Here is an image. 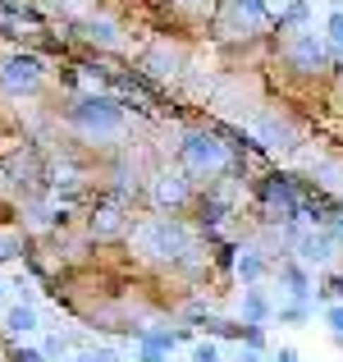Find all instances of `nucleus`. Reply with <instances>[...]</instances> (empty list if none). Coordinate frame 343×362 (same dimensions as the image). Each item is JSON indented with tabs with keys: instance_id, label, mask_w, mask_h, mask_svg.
I'll list each match as a JSON object with an SVG mask.
<instances>
[{
	"instance_id": "f257e3e1",
	"label": "nucleus",
	"mask_w": 343,
	"mask_h": 362,
	"mask_svg": "<svg viewBox=\"0 0 343 362\" xmlns=\"http://www.w3.org/2000/svg\"><path fill=\"white\" fill-rule=\"evenodd\" d=\"M133 243H138L142 257H156V262H183V252H197L188 230L169 216H151L133 230Z\"/></svg>"
},
{
	"instance_id": "f03ea898",
	"label": "nucleus",
	"mask_w": 343,
	"mask_h": 362,
	"mask_svg": "<svg viewBox=\"0 0 343 362\" xmlns=\"http://www.w3.org/2000/svg\"><path fill=\"white\" fill-rule=\"evenodd\" d=\"M275 23L270 5L265 0H220L215 5V33L220 37H243V42H252V37H261L265 28Z\"/></svg>"
},
{
	"instance_id": "7ed1b4c3",
	"label": "nucleus",
	"mask_w": 343,
	"mask_h": 362,
	"mask_svg": "<svg viewBox=\"0 0 343 362\" xmlns=\"http://www.w3.org/2000/svg\"><path fill=\"white\" fill-rule=\"evenodd\" d=\"M279 60L289 64L293 74H320L330 64V51H325V42H320L316 33L302 28V33H289L279 42Z\"/></svg>"
},
{
	"instance_id": "20e7f679",
	"label": "nucleus",
	"mask_w": 343,
	"mask_h": 362,
	"mask_svg": "<svg viewBox=\"0 0 343 362\" xmlns=\"http://www.w3.org/2000/svg\"><path fill=\"white\" fill-rule=\"evenodd\" d=\"M183 160L197 175H215L229 165V142H220L215 133H188L183 138Z\"/></svg>"
},
{
	"instance_id": "39448f33",
	"label": "nucleus",
	"mask_w": 343,
	"mask_h": 362,
	"mask_svg": "<svg viewBox=\"0 0 343 362\" xmlns=\"http://www.w3.org/2000/svg\"><path fill=\"white\" fill-rule=\"evenodd\" d=\"M261 202L270 221H298L302 216V197H298V179L289 175H270L261 184Z\"/></svg>"
},
{
	"instance_id": "423d86ee",
	"label": "nucleus",
	"mask_w": 343,
	"mask_h": 362,
	"mask_svg": "<svg viewBox=\"0 0 343 362\" xmlns=\"http://www.w3.org/2000/svg\"><path fill=\"white\" fill-rule=\"evenodd\" d=\"M73 119H78L88 133H114L124 124V110L114 106L110 97H83L78 106H73Z\"/></svg>"
},
{
	"instance_id": "0eeeda50",
	"label": "nucleus",
	"mask_w": 343,
	"mask_h": 362,
	"mask_svg": "<svg viewBox=\"0 0 343 362\" xmlns=\"http://www.w3.org/2000/svg\"><path fill=\"white\" fill-rule=\"evenodd\" d=\"M293 247H298L302 266H325L339 243L330 239V230H307V234H293Z\"/></svg>"
},
{
	"instance_id": "6e6552de",
	"label": "nucleus",
	"mask_w": 343,
	"mask_h": 362,
	"mask_svg": "<svg viewBox=\"0 0 343 362\" xmlns=\"http://www.w3.org/2000/svg\"><path fill=\"white\" fill-rule=\"evenodd\" d=\"M188 193H193V184H188V175H179V170H165V175H156V184H151L156 206H183Z\"/></svg>"
},
{
	"instance_id": "1a4fd4ad",
	"label": "nucleus",
	"mask_w": 343,
	"mask_h": 362,
	"mask_svg": "<svg viewBox=\"0 0 343 362\" xmlns=\"http://www.w3.org/2000/svg\"><path fill=\"white\" fill-rule=\"evenodd\" d=\"M0 78H5L9 92H32L37 83H42V64H37L32 55H14V60L5 64V74H0Z\"/></svg>"
},
{
	"instance_id": "9d476101",
	"label": "nucleus",
	"mask_w": 343,
	"mask_h": 362,
	"mask_svg": "<svg viewBox=\"0 0 343 362\" xmlns=\"http://www.w3.org/2000/svg\"><path fill=\"white\" fill-rule=\"evenodd\" d=\"M256 133H261L265 147H298V129H293L284 115H265L261 124H256Z\"/></svg>"
},
{
	"instance_id": "9b49d317",
	"label": "nucleus",
	"mask_w": 343,
	"mask_h": 362,
	"mask_svg": "<svg viewBox=\"0 0 343 362\" xmlns=\"http://www.w3.org/2000/svg\"><path fill=\"white\" fill-rule=\"evenodd\" d=\"M243 321H247V326H261V321H270V298H265L256 284H247V289H243Z\"/></svg>"
},
{
	"instance_id": "f8f14e48",
	"label": "nucleus",
	"mask_w": 343,
	"mask_h": 362,
	"mask_svg": "<svg viewBox=\"0 0 343 362\" xmlns=\"http://www.w3.org/2000/svg\"><path fill=\"white\" fill-rule=\"evenodd\" d=\"M275 275H279V280L289 284V293H293L298 303H307L311 280H307V271H302V262H279V266H275Z\"/></svg>"
},
{
	"instance_id": "ddd939ff",
	"label": "nucleus",
	"mask_w": 343,
	"mask_h": 362,
	"mask_svg": "<svg viewBox=\"0 0 343 362\" xmlns=\"http://www.w3.org/2000/svg\"><path fill=\"white\" fill-rule=\"evenodd\" d=\"M119 230H124V211L119 206H106V211L92 216V234H97V239H114Z\"/></svg>"
},
{
	"instance_id": "4468645a",
	"label": "nucleus",
	"mask_w": 343,
	"mask_h": 362,
	"mask_svg": "<svg viewBox=\"0 0 343 362\" xmlns=\"http://www.w3.org/2000/svg\"><path fill=\"white\" fill-rule=\"evenodd\" d=\"M238 275H243L247 284H256L265 275V257L256 252V247H243V257H238Z\"/></svg>"
},
{
	"instance_id": "2eb2a0df",
	"label": "nucleus",
	"mask_w": 343,
	"mask_h": 362,
	"mask_svg": "<svg viewBox=\"0 0 343 362\" xmlns=\"http://www.w3.org/2000/svg\"><path fill=\"white\" fill-rule=\"evenodd\" d=\"M88 42H101V46H119V28L110 23V18H88Z\"/></svg>"
},
{
	"instance_id": "dca6fc26",
	"label": "nucleus",
	"mask_w": 343,
	"mask_h": 362,
	"mask_svg": "<svg viewBox=\"0 0 343 362\" xmlns=\"http://www.w3.org/2000/svg\"><path fill=\"white\" fill-rule=\"evenodd\" d=\"M5 330H9V335H28V330H37V312L32 308H14L5 317Z\"/></svg>"
},
{
	"instance_id": "f3484780",
	"label": "nucleus",
	"mask_w": 343,
	"mask_h": 362,
	"mask_svg": "<svg viewBox=\"0 0 343 362\" xmlns=\"http://www.w3.org/2000/svg\"><path fill=\"white\" fill-rule=\"evenodd\" d=\"M23 252V234L18 230H0V262H9V257Z\"/></svg>"
},
{
	"instance_id": "a211bd4d",
	"label": "nucleus",
	"mask_w": 343,
	"mask_h": 362,
	"mask_svg": "<svg viewBox=\"0 0 343 362\" xmlns=\"http://www.w3.org/2000/svg\"><path fill=\"white\" fill-rule=\"evenodd\" d=\"M73 354V339H64V335H51L42 344V358H69Z\"/></svg>"
},
{
	"instance_id": "6ab92c4d",
	"label": "nucleus",
	"mask_w": 343,
	"mask_h": 362,
	"mask_svg": "<svg viewBox=\"0 0 343 362\" xmlns=\"http://www.w3.org/2000/svg\"><path fill=\"white\" fill-rule=\"evenodd\" d=\"M325 326L335 330L339 344H343V303H330V308H325Z\"/></svg>"
},
{
	"instance_id": "aec40b11",
	"label": "nucleus",
	"mask_w": 343,
	"mask_h": 362,
	"mask_svg": "<svg viewBox=\"0 0 343 362\" xmlns=\"http://www.w3.org/2000/svg\"><path fill=\"white\" fill-rule=\"evenodd\" d=\"M193 362H220V344H211V339H206V344H197L193 349Z\"/></svg>"
},
{
	"instance_id": "412c9836",
	"label": "nucleus",
	"mask_w": 343,
	"mask_h": 362,
	"mask_svg": "<svg viewBox=\"0 0 343 362\" xmlns=\"http://www.w3.org/2000/svg\"><path fill=\"white\" fill-rule=\"evenodd\" d=\"M302 18H307V0H293V5L279 14V23H302Z\"/></svg>"
},
{
	"instance_id": "4be33fe9",
	"label": "nucleus",
	"mask_w": 343,
	"mask_h": 362,
	"mask_svg": "<svg viewBox=\"0 0 343 362\" xmlns=\"http://www.w3.org/2000/svg\"><path fill=\"white\" fill-rule=\"evenodd\" d=\"M325 28H330V42H335L339 51H343V9H335V14H330V23H325Z\"/></svg>"
},
{
	"instance_id": "5701e85b",
	"label": "nucleus",
	"mask_w": 343,
	"mask_h": 362,
	"mask_svg": "<svg viewBox=\"0 0 343 362\" xmlns=\"http://www.w3.org/2000/svg\"><path fill=\"white\" fill-rule=\"evenodd\" d=\"M279 321L298 326V321H307V308H302V303H293V308H279Z\"/></svg>"
},
{
	"instance_id": "b1692460",
	"label": "nucleus",
	"mask_w": 343,
	"mask_h": 362,
	"mask_svg": "<svg viewBox=\"0 0 343 362\" xmlns=\"http://www.w3.org/2000/svg\"><path fill=\"white\" fill-rule=\"evenodd\" d=\"M78 362H119V358L110 349H88V354H78Z\"/></svg>"
},
{
	"instance_id": "393cba45",
	"label": "nucleus",
	"mask_w": 343,
	"mask_h": 362,
	"mask_svg": "<svg viewBox=\"0 0 343 362\" xmlns=\"http://www.w3.org/2000/svg\"><path fill=\"white\" fill-rule=\"evenodd\" d=\"M14 362H46V358L37 354V349H18V354H14Z\"/></svg>"
},
{
	"instance_id": "a878e982",
	"label": "nucleus",
	"mask_w": 343,
	"mask_h": 362,
	"mask_svg": "<svg viewBox=\"0 0 343 362\" xmlns=\"http://www.w3.org/2000/svg\"><path fill=\"white\" fill-rule=\"evenodd\" d=\"M234 362H261V354H256V349H238Z\"/></svg>"
},
{
	"instance_id": "bb28decb",
	"label": "nucleus",
	"mask_w": 343,
	"mask_h": 362,
	"mask_svg": "<svg viewBox=\"0 0 343 362\" xmlns=\"http://www.w3.org/2000/svg\"><path fill=\"white\" fill-rule=\"evenodd\" d=\"M275 362H302V358H298V349H279V354H275Z\"/></svg>"
},
{
	"instance_id": "cd10ccee",
	"label": "nucleus",
	"mask_w": 343,
	"mask_h": 362,
	"mask_svg": "<svg viewBox=\"0 0 343 362\" xmlns=\"http://www.w3.org/2000/svg\"><path fill=\"white\" fill-rule=\"evenodd\" d=\"M183 5H202V9H211V5H215V0H183Z\"/></svg>"
},
{
	"instance_id": "c85d7f7f",
	"label": "nucleus",
	"mask_w": 343,
	"mask_h": 362,
	"mask_svg": "<svg viewBox=\"0 0 343 362\" xmlns=\"http://www.w3.org/2000/svg\"><path fill=\"white\" fill-rule=\"evenodd\" d=\"M0 303H5V284H0Z\"/></svg>"
},
{
	"instance_id": "c756f323",
	"label": "nucleus",
	"mask_w": 343,
	"mask_h": 362,
	"mask_svg": "<svg viewBox=\"0 0 343 362\" xmlns=\"http://www.w3.org/2000/svg\"><path fill=\"white\" fill-rule=\"evenodd\" d=\"M64 5H78V0H64Z\"/></svg>"
}]
</instances>
